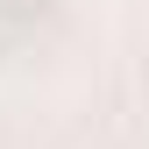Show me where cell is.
<instances>
[{
    "label": "cell",
    "mask_w": 149,
    "mask_h": 149,
    "mask_svg": "<svg viewBox=\"0 0 149 149\" xmlns=\"http://www.w3.org/2000/svg\"><path fill=\"white\" fill-rule=\"evenodd\" d=\"M0 78H7V43H0Z\"/></svg>",
    "instance_id": "6da1fadb"
}]
</instances>
